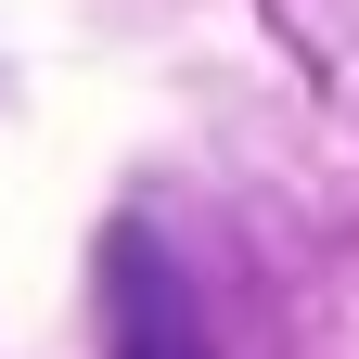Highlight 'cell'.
Listing matches in <instances>:
<instances>
[{
    "mask_svg": "<svg viewBox=\"0 0 359 359\" xmlns=\"http://www.w3.org/2000/svg\"><path fill=\"white\" fill-rule=\"evenodd\" d=\"M103 334H116V359H205L193 308H180L167 257H154L142 231H116V244H103Z\"/></svg>",
    "mask_w": 359,
    "mask_h": 359,
    "instance_id": "cell-1",
    "label": "cell"
}]
</instances>
